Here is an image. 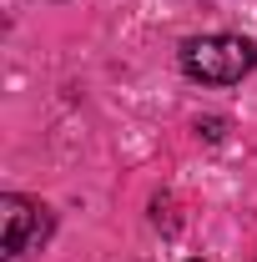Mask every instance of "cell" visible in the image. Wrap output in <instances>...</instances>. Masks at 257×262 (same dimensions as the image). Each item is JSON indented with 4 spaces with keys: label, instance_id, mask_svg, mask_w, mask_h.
I'll use <instances>...</instances> for the list:
<instances>
[{
    "label": "cell",
    "instance_id": "6da1fadb",
    "mask_svg": "<svg viewBox=\"0 0 257 262\" xmlns=\"http://www.w3.org/2000/svg\"><path fill=\"white\" fill-rule=\"evenodd\" d=\"M257 66V46L247 35H197L182 46V71L202 86H232Z\"/></svg>",
    "mask_w": 257,
    "mask_h": 262
},
{
    "label": "cell",
    "instance_id": "7a4b0ae2",
    "mask_svg": "<svg viewBox=\"0 0 257 262\" xmlns=\"http://www.w3.org/2000/svg\"><path fill=\"white\" fill-rule=\"evenodd\" d=\"M0 222H5V237H0V252H5V257H20L31 242H40V237L51 232L46 207H35L26 196H0Z\"/></svg>",
    "mask_w": 257,
    "mask_h": 262
},
{
    "label": "cell",
    "instance_id": "3957f363",
    "mask_svg": "<svg viewBox=\"0 0 257 262\" xmlns=\"http://www.w3.org/2000/svg\"><path fill=\"white\" fill-rule=\"evenodd\" d=\"M222 116H207V121H197V131H202V136H212V141H217V136H222Z\"/></svg>",
    "mask_w": 257,
    "mask_h": 262
}]
</instances>
